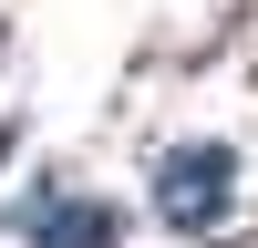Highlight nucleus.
<instances>
[{
	"mask_svg": "<svg viewBox=\"0 0 258 248\" xmlns=\"http://www.w3.org/2000/svg\"><path fill=\"white\" fill-rule=\"evenodd\" d=\"M227 176H238V155H227V145H176V155H165V176H155V207L186 227V238H207V227L227 217Z\"/></svg>",
	"mask_w": 258,
	"mask_h": 248,
	"instance_id": "nucleus-1",
	"label": "nucleus"
},
{
	"mask_svg": "<svg viewBox=\"0 0 258 248\" xmlns=\"http://www.w3.org/2000/svg\"><path fill=\"white\" fill-rule=\"evenodd\" d=\"M31 238L41 248H103L114 217H103V207H52V217H31Z\"/></svg>",
	"mask_w": 258,
	"mask_h": 248,
	"instance_id": "nucleus-2",
	"label": "nucleus"
}]
</instances>
